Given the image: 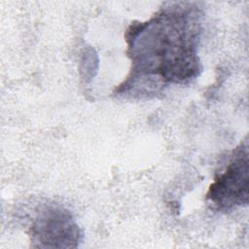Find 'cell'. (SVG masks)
Instances as JSON below:
<instances>
[{
	"label": "cell",
	"mask_w": 249,
	"mask_h": 249,
	"mask_svg": "<svg viewBox=\"0 0 249 249\" xmlns=\"http://www.w3.org/2000/svg\"><path fill=\"white\" fill-rule=\"evenodd\" d=\"M202 11L195 2H167L125 31L130 69L115 94L149 97L170 85H186L201 72L198 44Z\"/></svg>",
	"instance_id": "6da1fadb"
},
{
	"label": "cell",
	"mask_w": 249,
	"mask_h": 249,
	"mask_svg": "<svg viewBox=\"0 0 249 249\" xmlns=\"http://www.w3.org/2000/svg\"><path fill=\"white\" fill-rule=\"evenodd\" d=\"M206 200L220 212L246 206L249 200L248 142L240 143L216 173L206 193Z\"/></svg>",
	"instance_id": "7a4b0ae2"
},
{
	"label": "cell",
	"mask_w": 249,
	"mask_h": 249,
	"mask_svg": "<svg viewBox=\"0 0 249 249\" xmlns=\"http://www.w3.org/2000/svg\"><path fill=\"white\" fill-rule=\"evenodd\" d=\"M29 235L32 246L40 248H75L82 239L81 230L71 213L53 204L37 210Z\"/></svg>",
	"instance_id": "3957f363"
}]
</instances>
